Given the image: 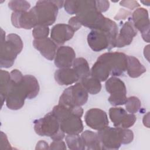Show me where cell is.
Wrapping results in <instances>:
<instances>
[{"label": "cell", "mask_w": 150, "mask_h": 150, "mask_svg": "<svg viewBox=\"0 0 150 150\" xmlns=\"http://www.w3.org/2000/svg\"><path fill=\"white\" fill-rule=\"evenodd\" d=\"M68 25H69L73 29V30L76 32L79 29L81 28V24L78 20L76 16H74L73 17H71L69 20L68 22Z\"/></svg>", "instance_id": "cell-36"}, {"label": "cell", "mask_w": 150, "mask_h": 150, "mask_svg": "<svg viewBox=\"0 0 150 150\" xmlns=\"http://www.w3.org/2000/svg\"><path fill=\"white\" fill-rule=\"evenodd\" d=\"M125 105L127 111L131 114H135L140 110L141 103L138 97L135 96H131L127 98Z\"/></svg>", "instance_id": "cell-29"}, {"label": "cell", "mask_w": 150, "mask_h": 150, "mask_svg": "<svg viewBox=\"0 0 150 150\" xmlns=\"http://www.w3.org/2000/svg\"><path fill=\"white\" fill-rule=\"evenodd\" d=\"M56 81L62 86H67L77 82L79 79L73 68H63L57 70L54 73Z\"/></svg>", "instance_id": "cell-20"}, {"label": "cell", "mask_w": 150, "mask_h": 150, "mask_svg": "<svg viewBox=\"0 0 150 150\" xmlns=\"http://www.w3.org/2000/svg\"><path fill=\"white\" fill-rule=\"evenodd\" d=\"M110 74L108 64L102 54L100 55L90 70V76L100 81H106Z\"/></svg>", "instance_id": "cell-19"}, {"label": "cell", "mask_w": 150, "mask_h": 150, "mask_svg": "<svg viewBox=\"0 0 150 150\" xmlns=\"http://www.w3.org/2000/svg\"><path fill=\"white\" fill-rule=\"evenodd\" d=\"M11 83L10 73L4 70L0 71V98L1 107L6 101V98Z\"/></svg>", "instance_id": "cell-24"}, {"label": "cell", "mask_w": 150, "mask_h": 150, "mask_svg": "<svg viewBox=\"0 0 150 150\" xmlns=\"http://www.w3.org/2000/svg\"><path fill=\"white\" fill-rule=\"evenodd\" d=\"M101 149H118L122 144H128L134 139L133 132L128 128L107 127L98 131Z\"/></svg>", "instance_id": "cell-3"}, {"label": "cell", "mask_w": 150, "mask_h": 150, "mask_svg": "<svg viewBox=\"0 0 150 150\" xmlns=\"http://www.w3.org/2000/svg\"><path fill=\"white\" fill-rule=\"evenodd\" d=\"M121 6L127 7L131 10L139 7L140 5L137 1H121L120 2Z\"/></svg>", "instance_id": "cell-34"}, {"label": "cell", "mask_w": 150, "mask_h": 150, "mask_svg": "<svg viewBox=\"0 0 150 150\" xmlns=\"http://www.w3.org/2000/svg\"><path fill=\"white\" fill-rule=\"evenodd\" d=\"M141 3H142L144 5L149 6V3H150V1H141Z\"/></svg>", "instance_id": "cell-41"}, {"label": "cell", "mask_w": 150, "mask_h": 150, "mask_svg": "<svg viewBox=\"0 0 150 150\" xmlns=\"http://www.w3.org/2000/svg\"><path fill=\"white\" fill-rule=\"evenodd\" d=\"M88 98L87 91L81 83H77L63 91L59 104L67 107H81L87 103Z\"/></svg>", "instance_id": "cell-7"}, {"label": "cell", "mask_w": 150, "mask_h": 150, "mask_svg": "<svg viewBox=\"0 0 150 150\" xmlns=\"http://www.w3.org/2000/svg\"><path fill=\"white\" fill-rule=\"evenodd\" d=\"M96 6L97 9L101 13L107 11L110 7V2L108 1H96Z\"/></svg>", "instance_id": "cell-33"}, {"label": "cell", "mask_w": 150, "mask_h": 150, "mask_svg": "<svg viewBox=\"0 0 150 150\" xmlns=\"http://www.w3.org/2000/svg\"><path fill=\"white\" fill-rule=\"evenodd\" d=\"M81 137L84 142L86 149L88 150L101 149V145L97 132L86 130L81 133Z\"/></svg>", "instance_id": "cell-22"}, {"label": "cell", "mask_w": 150, "mask_h": 150, "mask_svg": "<svg viewBox=\"0 0 150 150\" xmlns=\"http://www.w3.org/2000/svg\"><path fill=\"white\" fill-rule=\"evenodd\" d=\"M86 124L94 130H101L109 124L107 113L103 110L94 108L87 111L84 115Z\"/></svg>", "instance_id": "cell-13"}, {"label": "cell", "mask_w": 150, "mask_h": 150, "mask_svg": "<svg viewBox=\"0 0 150 150\" xmlns=\"http://www.w3.org/2000/svg\"><path fill=\"white\" fill-rule=\"evenodd\" d=\"M63 1H38L30 10L33 13L38 25L49 26L56 20L59 8L64 5Z\"/></svg>", "instance_id": "cell-5"}, {"label": "cell", "mask_w": 150, "mask_h": 150, "mask_svg": "<svg viewBox=\"0 0 150 150\" xmlns=\"http://www.w3.org/2000/svg\"><path fill=\"white\" fill-rule=\"evenodd\" d=\"M11 22L16 28L30 29L36 26V21L32 11L13 12L11 15Z\"/></svg>", "instance_id": "cell-14"}, {"label": "cell", "mask_w": 150, "mask_h": 150, "mask_svg": "<svg viewBox=\"0 0 150 150\" xmlns=\"http://www.w3.org/2000/svg\"><path fill=\"white\" fill-rule=\"evenodd\" d=\"M131 22L137 30L141 33L144 41L149 42V19L148 11L144 8H137L131 13Z\"/></svg>", "instance_id": "cell-10"}, {"label": "cell", "mask_w": 150, "mask_h": 150, "mask_svg": "<svg viewBox=\"0 0 150 150\" xmlns=\"http://www.w3.org/2000/svg\"><path fill=\"white\" fill-rule=\"evenodd\" d=\"M35 132L42 137H49L54 140H62L65 136L60 127V123L52 111L43 117L36 120L33 122Z\"/></svg>", "instance_id": "cell-6"}, {"label": "cell", "mask_w": 150, "mask_h": 150, "mask_svg": "<svg viewBox=\"0 0 150 150\" xmlns=\"http://www.w3.org/2000/svg\"><path fill=\"white\" fill-rule=\"evenodd\" d=\"M66 144L70 149L72 150H84L86 149L84 142L79 134L67 135L65 137Z\"/></svg>", "instance_id": "cell-27"}, {"label": "cell", "mask_w": 150, "mask_h": 150, "mask_svg": "<svg viewBox=\"0 0 150 150\" xmlns=\"http://www.w3.org/2000/svg\"><path fill=\"white\" fill-rule=\"evenodd\" d=\"M80 83L89 94H96L101 91V81L91 76L81 80Z\"/></svg>", "instance_id": "cell-25"}, {"label": "cell", "mask_w": 150, "mask_h": 150, "mask_svg": "<svg viewBox=\"0 0 150 150\" xmlns=\"http://www.w3.org/2000/svg\"><path fill=\"white\" fill-rule=\"evenodd\" d=\"M137 35V30L131 21L125 22L121 28L116 38L115 47H123L131 43L134 38Z\"/></svg>", "instance_id": "cell-17"}, {"label": "cell", "mask_w": 150, "mask_h": 150, "mask_svg": "<svg viewBox=\"0 0 150 150\" xmlns=\"http://www.w3.org/2000/svg\"><path fill=\"white\" fill-rule=\"evenodd\" d=\"M35 149H49V148L48 146V144L46 142L40 140L37 143Z\"/></svg>", "instance_id": "cell-38"}, {"label": "cell", "mask_w": 150, "mask_h": 150, "mask_svg": "<svg viewBox=\"0 0 150 150\" xmlns=\"http://www.w3.org/2000/svg\"><path fill=\"white\" fill-rule=\"evenodd\" d=\"M127 71L128 76L132 78H137L146 72V69L140 61L135 57L127 56Z\"/></svg>", "instance_id": "cell-21"}, {"label": "cell", "mask_w": 150, "mask_h": 150, "mask_svg": "<svg viewBox=\"0 0 150 150\" xmlns=\"http://www.w3.org/2000/svg\"><path fill=\"white\" fill-rule=\"evenodd\" d=\"M109 117L115 127L128 128L132 127L137 120L134 114H128L121 107H111L109 110Z\"/></svg>", "instance_id": "cell-12"}, {"label": "cell", "mask_w": 150, "mask_h": 150, "mask_svg": "<svg viewBox=\"0 0 150 150\" xmlns=\"http://www.w3.org/2000/svg\"><path fill=\"white\" fill-rule=\"evenodd\" d=\"M86 1H76L70 0L66 1L64 2V10L69 14L77 15L84 6Z\"/></svg>", "instance_id": "cell-28"}, {"label": "cell", "mask_w": 150, "mask_h": 150, "mask_svg": "<svg viewBox=\"0 0 150 150\" xmlns=\"http://www.w3.org/2000/svg\"><path fill=\"white\" fill-rule=\"evenodd\" d=\"M149 45H148L147 46H145V47L144 48V56L146 58V59L148 60V62H149Z\"/></svg>", "instance_id": "cell-40"}, {"label": "cell", "mask_w": 150, "mask_h": 150, "mask_svg": "<svg viewBox=\"0 0 150 150\" xmlns=\"http://www.w3.org/2000/svg\"><path fill=\"white\" fill-rule=\"evenodd\" d=\"M49 34V28L48 26L38 25L32 30V35L35 39H41L47 38Z\"/></svg>", "instance_id": "cell-31"}, {"label": "cell", "mask_w": 150, "mask_h": 150, "mask_svg": "<svg viewBox=\"0 0 150 150\" xmlns=\"http://www.w3.org/2000/svg\"><path fill=\"white\" fill-rule=\"evenodd\" d=\"M1 143H0V149H11L12 148L10 143L8 141V137L6 135L1 131Z\"/></svg>", "instance_id": "cell-32"}, {"label": "cell", "mask_w": 150, "mask_h": 150, "mask_svg": "<svg viewBox=\"0 0 150 150\" xmlns=\"http://www.w3.org/2000/svg\"><path fill=\"white\" fill-rule=\"evenodd\" d=\"M87 42L94 52L115 47V41L109 34L100 30H92L87 35Z\"/></svg>", "instance_id": "cell-9"}, {"label": "cell", "mask_w": 150, "mask_h": 150, "mask_svg": "<svg viewBox=\"0 0 150 150\" xmlns=\"http://www.w3.org/2000/svg\"><path fill=\"white\" fill-rule=\"evenodd\" d=\"M11 83L6 98V107L12 110L21 109L25 100L28 98L29 91L24 80V76L17 69L10 73Z\"/></svg>", "instance_id": "cell-2"}, {"label": "cell", "mask_w": 150, "mask_h": 150, "mask_svg": "<svg viewBox=\"0 0 150 150\" xmlns=\"http://www.w3.org/2000/svg\"><path fill=\"white\" fill-rule=\"evenodd\" d=\"M76 59L74 49L69 46H61L57 48L54 57V64L59 68H70Z\"/></svg>", "instance_id": "cell-15"}, {"label": "cell", "mask_w": 150, "mask_h": 150, "mask_svg": "<svg viewBox=\"0 0 150 150\" xmlns=\"http://www.w3.org/2000/svg\"><path fill=\"white\" fill-rule=\"evenodd\" d=\"M24 80L29 91L28 99H32L35 98L40 90L39 84L36 78L30 74L24 75Z\"/></svg>", "instance_id": "cell-26"}, {"label": "cell", "mask_w": 150, "mask_h": 150, "mask_svg": "<svg viewBox=\"0 0 150 150\" xmlns=\"http://www.w3.org/2000/svg\"><path fill=\"white\" fill-rule=\"evenodd\" d=\"M73 69L76 72L79 80L90 76V69L89 64L83 57L76 58L73 63Z\"/></svg>", "instance_id": "cell-23"}, {"label": "cell", "mask_w": 150, "mask_h": 150, "mask_svg": "<svg viewBox=\"0 0 150 150\" xmlns=\"http://www.w3.org/2000/svg\"><path fill=\"white\" fill-rule=\"evenodd\" d=\"M8 7L13 12H23L30 8V4L26 1L14 0L8 2Z\"/></svg>", "instance_id": "cell-30"}, {"label": "cell", "mask_w": 150, "mask_h": 150, "mask_svg": "<svg viewBox=\"0 0 150 150\" xmlns=\"http://www.w3.org/2000/svg\"><path fill=\"white\" fill-rule=\"evenodd\" d=\"M142 121H143L144 125L145 127L149 128V112L144 116Z\"/></svg>", "instance_id": "cell-39"}, {"label": "cell", "mask_w": 150, "mask_h": 150, "mask_svg": "<svg viewBox=\"0 0 150 150\" xmlns=\"http://www.w3.org/2000/svg\"><path fill=\"white\" fill-rule=\"evenodd\" d=\"M131 14V13L129 11H126L124 9H120L119 12L114 17V19L116 20H120L122 19H124V18H127Z\"/></svg>", "instance_id": "cell-37"}, {"label": "cell", "mask_w": 150, "mask_h": 150, "mask_svg": "<svg viewBox=\"0 0 150 150\" xmlns=\"http://www.w3.org/2000/svg\"><path fill=\"white\" fill-rule=\"evenodd\" d=\"M52 111L59 120L63 132L67 135L82 132L84 128L81 120L83 109L81 107H67L58 104Z\"/></svg>", "instance_id": "cell-1"}, {"label": "cell", "mask_w": 150, "mask_h": 150, "mask_svg": "<svg viewBox=\"0 0 150 150\" xmlns=\"http://www.w3.org/2000/svg\"><path fill=\"white\" fill-rule=\"evenodd\" d=\"M105 89L110 94L108 101L112 106L122 105L127 101V89L120 79L112 76L105 81Z\"/></svg>", "instance_id": "cell-8"}, {"label": "cell", "mask_w": 150, "mask_h": 150, "mask_svg": "<svg viewBox=\"0 0 150 150\" xmlns=\"http://www.w3.org/2000/svg\"><path fill=\"white\" fill-rule=\"evenodd\" d=\"M66 144L62 140H54L50 145V149H66Z\"/></svg>", "instance_id": "cell-35"}, {"label": "cell", "mask_w": 150, "mask_h": 150, "mask_svg": "<svg viewBox=\"0 0 150 150\" xmlns=\"http://www.w3.org/2000/svg\"><path fill=\"white\" fill-rule=\"evenodd\" d=\"M110 69V74L117 77L121 76L127 70V55L121 52H106L103 54Z\"/></svg>", "instance_id": "cell-11"}, {"label": "cell", "mask_w": 150, "mask_h": 150, "mask_svg": "<svg viewBox=\"0 0 150 150\" xmlns=\"http://www.w3.org/2000/svg\"><path fill=\"white\" fill-rule=\"evenodd\" d=\"M33 45L47 60H52L54 59L57 46L52 39L46 38L41 39H34Z\"/></svg>", "instance_id": "cell-18"}, {"label": "cell", "mask_w": 150, "mask_h": 150, "mask_svg": "<svg viewBox=\"0 0 150 150\" xmlns=\"http://www.w3.org/2000/svg\"><path fill=\"white\" fill-rule=\"evenodd\" d=\"M21 37L15 33H10L5 37V32L1 29L0 66L1 68H9L13 64L18 54L23 49Z\"/></svg>", "instance_id": "cell-4"}, {"label": "cell", "mask_w": 150, "mask_h": 150, "mask_svg": "<svg viewBox=\"0 0 150 150\" xmlns=\"http://www.w3.org/2000/svg\"><path fill=\"white\" fill-rule=\"evenodd\" d=\"M74 32L75 31L69 25L58 23L52 28L50 37L57 45H62L73 37Z\"/></svg>", "instance_id": "cell-16"}]
</instances>
